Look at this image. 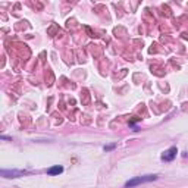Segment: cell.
I'll use <instances>...</instances> for the list:
<instances>
[{
	"label": "cell",
	"mask_w": 188,
	"mask_h": 188,
	"mask_svg": "<svg viewBox=\"0 0 188 188\" xmlns=\"http://www.w3.org/2000/svg\"><path fill=\"white\" fill-rule=\"evenodd\" d=\"M159 178V175H144V177H135L132 179H129V181H126L125 182V188H134L137 187V185H140V184H147V182H151V181H156Z\"/></svg>",
	"instance_id": "1"
},
{
	"label": "cell",
	"mask_w": 188,
	"mask_h": 188,
	"mask_svg": "<svg viewBox=\"0 0 188 188\" xmlns=\"http://www.w3.org/2000/svg\"><path fill=\"white\" fill-rule=\"evenodd\" d=\"M27 170H21V169H2L0 175L3 178H21L27 175Z\"/></svg>",
	"instance_id": "2"
},
{
	"label": "cell",
	"mask_w": 188,
	"mask_h": 188,
	"mask_svg": "<svg viewBox=\"0 0 188 188\" xmlns=\"http://www.w3.org/2000/svg\"><path fill=\"white\" fill-rule=\"evenodd\" d=\"M177 147H170V148H167L165 153L162 155V160H165V162H170V160H174L175 157H177Z\"/></svg>",
	"instance_id": "3"
},
{
	"label": "cell",
	"mask_w": 188,
	"mask_h": 188,
	"mask_svg": "<svg viewBox=\"0 0 188 188\" xmlns=\"http://www.w3.org/2000/svg\"><path fill=\"white\" fill-rule=\"evenodd\" d=\"M62 172H63V167H62V166H59V165H57V166H52V167L47 170V174H49V175H60Z\"/></svg>",
	"instance_id": "4"
},
{
	"label": "cell",
	"mask_w": 188,
	"mask_h": 188,
	"mask_svg": "<svg viewBox=\"0 0 188 188\" xmlns=\"http://www.w3.org/2000/svg\"><path fill=\"white\" fill-rule=\"evenodd\" d=\"M115 147H116V144H110V145H104V147H103V150H104V151H110V150H113Z\"/></svg>",
	"instance_id": "5"
}]
</instances>
